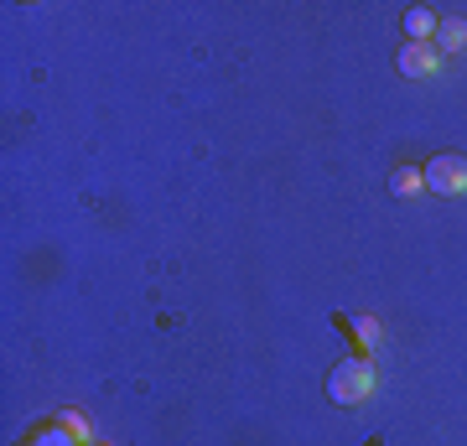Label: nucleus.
Listing matches in <instances>:
<instances>
[{"instance_id":"5","label":"nucleus","mask_w":467,"mask_h":446,"mask_svg":"<svg viewBox=\"0 0 467 446\" xmlns=\"http://www.w3.org/2000/svg\"><path fill=\"white\" fill-rule=\"evenodd\" d=\"M436 47L441 52L467 47V21H441V26H436Z\"/></svg>"},{"instance_id":"1","label":"nucleus","mask_w":467,"mask_h":446,"mask_svg":"<svg viewBox=\"0 0 467 446\" xmlns=\"http://www.w3.org/2000/svg\"><path fill=\"white\" fill-rule=\"evenodd\" d=\"M368 389H374V364L368 358H343V364L327 374V395H333V405H364Z\"/></svg>"},{"instance_id":"7","label":"nucleus","mask_w":467,"mask_h":446,"mask_svg":"<svg viewBox=\"0 0 467 446\" xmlns=\"http://www.w3.org/2000/svg\"><path fill=\"white\" fill-rule=\"evenodd\" d=\"M26 446H84V441H73V430L67 426H47V430H36Z\"/></svg>"},{"instance_id":"3","label":"nucleus","mask_w":467,"mask_h":446,"mask_svg":"<svg viewBox=\"0 0 467 446\" xmlns=\"http://www.w3.org/2000/svg\"><path fill=\"white\" fill-rule=\"evenodd\" d=\"M395 63H400V73H405V78H431L436 67H441V52H436L431 42H405Z\"/></svg>"},{"instance_id":"2","label":"nucleus","mask_w":467,"mask_h":446,"mask_svg":"<svg viewBox=\"0 0 467 446\" xmlns=\"http://www.w3.org/2000/svg\"><path fill=\"white\" fill-rule=\"evenodd\" d=\"M420 182H426V192H436V198H462L467 192V156H457V150L431 156L426 171H420Z\"/></svg>"},{"instance_id":"6","label":"nucleus","mask_w":467,"mask_h":446,"mask_svg":"<svg viewBox=\"0 0 467 446\" xmlns=\"http://www.w3.org/2000/svg\"><path fill=\"white\" fill-rule=\"evenodd\" d=\"M389 187H395L400 198H416V192H426V182H420V171H416V166H400V171L389 177Z\"/></svg>"},{"instance_id":"4","label":"nucleus","mask_w":467,"mask_h":446,"mask_svg":"<svg viewBox=\"0 0 467 446\" xmlns=\"http://www.w3.org/2000/svg\"><path fill=\"white\" fill-rule=\"evenodd\" d=\"M436 26H441V21H436V11H426V5H410V11H405V32H410V42H431Z\"/></svg>"},{"instance_id":"8","label":"nucleus","mask_w":467,"mask_h":446,"mask_svg":"<svg viewBox=\"0 0 467 446\" xmlns=\"http://www.w3.org/2000/svg\"><path fill=\"white\" fill-rule=\"evenodd\" d=\"M84 446H104V441H94V436H88V441H84Z\"/></svg>"}]
</instances>
